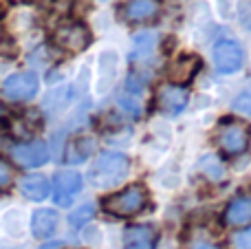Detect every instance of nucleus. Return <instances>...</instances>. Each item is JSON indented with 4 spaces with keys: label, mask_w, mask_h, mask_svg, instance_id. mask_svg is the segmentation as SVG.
<instances>
[{
    "label": "nucleus",
    "mask_w": 251,
    "mask_h": 249,
    "mask_svg": "<svg viewBox=\"0 0 251 249\" xmlns=\"http://www.w3.org/2000/svg\"><path fill=\"white\" fill-rule=\"evenodd\" d=\"M130 172V159L124 152H101L88 170V181L95 188L106 190L122 183Z\"/></svg>",
    "instance_id": "f257e3e1"
},
{
    "label": "nucleus",
    "mask_w": 251,
    "mask_h": 249,
    "mask_svg": "<svg viewBox=\"0 0 251 249\" xmlns=\"http://www.w3.org/2000/svg\"><path fill=\"white\" fill-rule=\"evenodd\" d=\"M148 190L143 188L141 183H132L128 188L119 190V192L110 194L101 201V207L104 212H108L110 216H119V219H130V216L141 214L148 207Z\"/></svg>",
    "instance_id": "f03ea898"
},
{
    "label": "nucleus",
    "mask_w": 251,
    "mask_h": 249,
    "mask_svg": "<svg viewBox=\"0 0 251 249\" xmlns=\"http://www.w3.org/2000/svg\"><path fill=\"white\" fill-rule=\"evenodd\" d=\"M251 144V128L240 119H223L216 130V146L227 157H238Z\"/></svg>",
    "instance_id": "7ed1b4c3"
},
{
    "label": "nucleus",
    "mask_w": 251,
    "mask_h": 249,
    "mask_svg": "<svg viewBox=\"0 0 251 249\" xmlns=\"http://www.w3.org/2000/svg\"><path fill=\"white\" fill-rule=\"evenodd\" d=\"M53 42L57 49L66 53H82L91 47L93 35L84 22H62L53 31Z\"/></svg>",
    "instance_id": "20e7f679"
},
{
    "label": "nucleus",
    "mask_w": 251,
    "mask_h": 249,
    "mask_svg": "<svg viewBox=\"0 0 251 249\" xmlns=\"http://www.w3.org/2000/svg\"><path fill=\"white\" fill-rule=\"evenodd\" d=\"M40 79L31 71H20V73L9 75L2 82V95L9 101H29L38 95Z\"/></svg>",
    "instance_id": "39448f33"
},
{
    "label": "nucleus",
    "mask_w": 251,
    "mask_h": 249,
    "mask_svg": "<svg viewBox=\"0 0 251 249\" xmlns=\"http://www.w3.org/2000/svg\"><path fill=\"white\" fill-rule=\"evenodd\" d=\"M187 101H190V95H187L185 86H178V84H163L159 86L154 97L156 108L163 115H170V117H176L185 110Z\"/></svg>",
    "instance_id": "423d86ee"
},
{
    "label": "nucleus",
    "mask_w": 251,
    "mask_h": 249,
    "mask_svg": "<svg viewBox=\"0 0 251 249\" xmlns=\"http://www.w3.org/2000/svg\"><path fill=\"white\" fill-rule=\"evenodd\" d=\"M82 176L79 172L73 170H62L53 176V201L62 207H69L71 203L75 201L79 192H82Z\"/></svg>",
    "instance_id": "0eeeda50"
},
{
    "label": "nucleus",
    "mask_w": 251,
    "mask_h": 249,
    "mask_svg": "<svg viewBox=\"0 0 251 249\" xmlns=\"http://www.w3.org/2000/svg\"><path fill=\"white\" fill-rule=\"evenodd\" d=\"M245 62V51L236 40H221L214 47V64L218 73H236Z\"/></svg>",
    "instance_id": "6e6552de"
},
{
    "label": "nucleus",
    "mask_w": 251,
    "mask_h": 249,
    "mask_svg": "<svg viewBox=\"0 0 251 249\" xmlns=\"http://www.w3.org/2000/svg\"><path fill=\"white\" fill-rule=\"evenodd\" d=\"M11 159L20 168H38L49 161V146L44 141H25V144L13 146Z\"/></svg>",
    "instance_id": "1a4fd4ad"
},
{
    "label": "nucleus",
    "mask_w": 251,
    "mask_h": 249,
    "mask_svg": "<svg viewBox=\"0 0 251 249\" xmlns=\"http://www.w3.org/2000/svg\"><path fill=\"white\" fill-rule=\"evenodd\" d=\"M203 62H201L199 55H181L176 60H172V64L168 66V77L170 84H178V86H185L187 82L196 77V73L201 71Z\"/></svg>",
    "instance_id": "9d476101"
},
{
    "label": "nucleus",
    "mask_w": 251,
    "mask_h": 249,
    "mask_svg": "<svg viewBox=\"0 0 251 249\" xmlns=\"http://www.w3.org/2000/svg\"><path fill=\"white\" fill-rule=\"evenodd\" d=\"M161 13V0H128L122 4V18L130 25L150 22Z\"/></svg>",
    "instance_id": "9b49d317"
},
{
    "label": "nucleus",
    "mask_w": 251,
    "mask_h": 249,
    "mask_svg": "<svg viewBox=\"0 0 251 249\" xmlns=\"http://www.w3.org/2000/svg\"><path fill=\"white\" fill-rule=\"evenodd\" d=\"M223 221L229 227H245L251 221V197L249 194H238L227 203L223 212Z\"/></svg>",
    "instance_id": "f8f14e48"
},
{
    "label": "nucleus",
    "mask_w": 251,
    "mask_h": 249,
    "mask_svg": "<svg viewBox=\"0 0 251 249\" xmlns=\"http://www.w3.org/2000/svg\"><path fill=\"white\" fill-rule=\"evenodd\" d=\"M156 229L152 225H130L124 232L126 249H154L156 247Z\"/></svg>",
    "instance_id": "ddd939ff"
},
{
    "label": "nucleus",
    "mask_w": 251,
    "mask_h": 249,
    "mask_svg": "<svg viewBox=\"0 0 251 249\" xmlns=\"http://www.w3.org/2000/svg\"><path fill=\"white\" fill-rule=\"evenodd\" d=\"M57 223H60L57 212L49 210V207H42V210L33 212V216H31V232H33L35 238H49L55 234Z\"/></svg>",
    "instance_id": "4468645a"
},
{
    "label": "nucleus",
    "mask_w": 251,
    "mask_h": 249,
    "mask_svg": "<svg viewBox=\"0 0 251 249\" xmlns=\"http://www.w3.org/2000/svg\"><path fill=\"white\" fill-rule=\"evenodd\" d=\"M20 192L31 201H44L51 192V183L44 174H29L20 181Z\"/></svg>",
    "instance_id": "2eb2a0df"
},
{
    "label": "nucleus",
    "mask_w": 251,
    "mask_h": 249,
    "mask_svg": "<svg viewBox=\"0 0 251 249\" xmlns=\"http://www.w3.org/2000/svg\"><path fill=\"white\" fill-rule=\"evenodd\" d=\"M156 40H159V35L154 33V31H143V33H137L132 38V51H130V60L134 62H141V60H148V57H152V53H154L156 49Z\"/></svg>",
    "instance_id": "dca6fc26"
},
{
    "label": "nucleus",
    "mask_w": 251,
    "mask_h": 249,
    "mask_svg": "<svg viewBox=\"0 0 251 249\" xmlns=\"http://www.w3.org/2000/svg\"><path fill=\"white\" fill-rule=\"evenodd\" d=\"M93 150H95V139H93V137H77V139L69 141V146H66L64 161L66 163H82L91 157Z\"/></svg>",
    "instance_id": "f3484780"
},
{
    "label": "nucleus",
    "mask_w": 251,
    "mask_h": 249,
    "mask_svg": "<svg viewBox=\"0 0 251 249\" xmlns=\"http://www.w3.org/2000/svg\"><path fill=\"white\" fill-rule=\"evenodd\" d=\"M38 128H40V119L33 113H26V115H20L13 122V135L20 137V139H29Z\"/></svg>",
    "instance_id": "a211bd4d"
},
{
    "label": "nucleus",
    "mask_w": 251,
    "mask_h": 249,
    "mask_svg": "<svg viewBox=\"0 0 251 249\" xmlns=\"http://www.w3.org/2000/svg\"><path fill=\"white\" fill-rule=\"evenodd\" d=\"M201 172H203L207 179H212V181H223L225 179V174H227L223 161L218 157H214V154H207V157L201 159Z\"/></svg>",
    "instance_id": "6ab92c4d"
},
{
    "label": "nucleus",
    "mask_w": 251,
    "mask_h": 249,
    "mask_svg": "<svg viewBox=\"0 0 251 249\" xmlns=\"http://www.w3.org/2000/svg\"><path fill=\"white\" fill-rule=\"evenodd\" d=\"M93 216H95V205H93V203H84V205H79L77 210L69 216V223H71V227L77 229V227H84Z\"/></svg>",
    "instance_id": "aec40b11"
},
{
    "label": "nucleus",
    "mask_w": 251,
    "mask_h": 249,
    "mask_svg": "<svg viewBox=\"0 0 251 249\" xmlns=\"http://www.w3.org/2000/svg\"><path fill=\"white\" fill-rule=\"evenodd\" d=\"M234 110L236 113H243V115H251V88H245L238 97L234 100Z\"/></svg>",
    "instance_id": "412c9836"
},
{
    "label": "nucleus",
    "mask_w": 251,
    "mask_h": 249,
    "mask_svg": "<svg viewBox=\"0 0 251 249\" xmlns=\"http://www.w3.org/2000/svg\"><path fill=\"white\" fill-rule=\"evenodd\" d=\"M13 181V168L4 159H0V190H7Z\"/></svg>",
    "instance_id": "4be33fe9"
},
{
    "label": "nucleus",
    "mask_w": 251,
    "mask_h": 249,
    "mask_svg": "<svg viewBox=\"0 0 251 249\" xmlns=\"http://www.w3.org/2000/svg\"><path fill=\"white\" fill-rule=\"evenodd\" d=\"M236 247L238 249H251V227L245 229V232H240L238 236H236Z\"/></svg>",
    "instance_id": "5701e85b"
},
{
    "label": "nucleus",
    "mask_w": 251,
    "mask_h": 249,
    "mask_svg": "<svg viewBox=\"0 0 251 249\" xmlns=\"http://www.w3.org/2000/svg\"><path fill=\"white\" fill-rule=\"evenodd\" d=\"M190 249H223L218 243H212V241H205V238H199L190 245Z\"/></svg>",
    "instance_id": "b1692460"
},
{
    "label": "nucleus",
    "mask_w": 251,
    "mask_h": 249,
    "mask_svg": "<svg viewBox=\"0 0 251 249\" xmlns=\"http://www.w3.org/2000/svg\"><path fill=\"white\" fill-rule=\"evenodd\" d=\"M42 249H62V245H60V243H47Z\"/></svg>",
    "instance_id": "393cba45"
}]
</instances>
